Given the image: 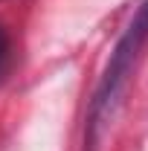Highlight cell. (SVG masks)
Segmentation results:
<instances>
[{
  "mask_svg": "<svg viewBox=\"0 0 148 151\" xmlns=\"http://www.w3.org/2000/svg\"><path fill=\"white\" fill-rule=\"evenodd\" d=\"M148 44V0L137 9V15L131 20V26L125 29V35L119 38L116 50L111 55V64L102 76L96 93H93V102H90V122H87V139H90V151L99 148V139H102V128L105 122L111 119L113 113V105L122 93L128 76L134 73V64L137 58L142 55Z\"/></svg>",
  "mask_w": 148,
  "mask_h": 151,
  "instance_id": "6da1fadb",
  "label": "cell"
},
{
  "mask_svg": "<svg viewBox=\"0 0 148 151\" xmlns=\"http://www.w3.org/2000/svg\"><path fill=\"white\" fill-rule=\"evenodd\" d=\"M6 52H9V35H6V29L0 26V64H3Z\"/></svg>",
  "mask_w": 148,
  "mask_h": 151,
  "instance_id": "7a4b0ae2",
  "label": "cell"
}]
</instances>
